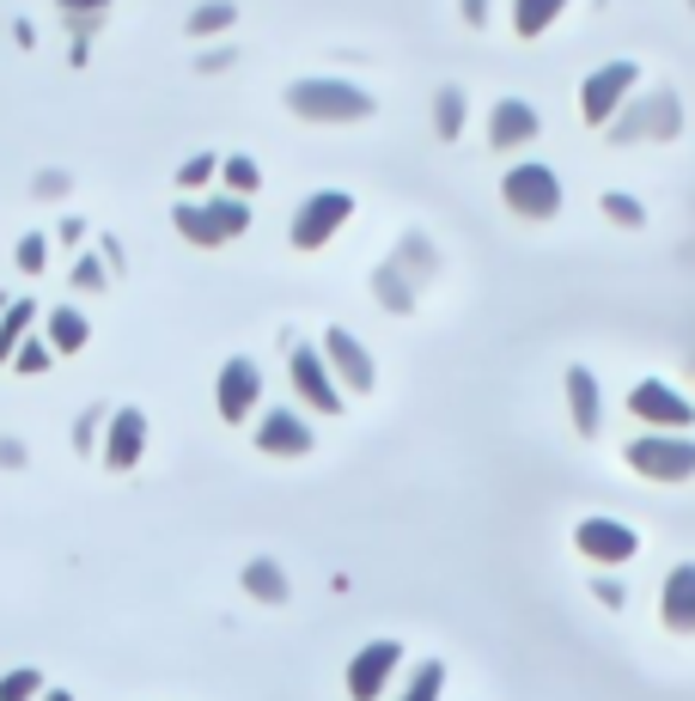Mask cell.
<instances>
[{"label": "cell", "mask_w": 695, "mask_h": 701, "mask_svg": "<svg viewBox=\"0 0 695 701\" xmlns=\"http://www.w3.org/2000/svg\"><path fill=\"white\" fill-rule=\"evenodd\" d=\"M397 665H403L397 640H372V647L360 653L355 665H348V695H355V701H379V695H384V683L397 677Z\"/></svg>", "instance_id": "6da1fadb"}, {"label": "cell", "mask_w": 695, "mask_h": 701, "mask_svg": "<svg viewBox=\"0 0 695 701\" xmlns=\"http://www.w3.org/2000/svg\"><path fill=\"white\" fill-rule=\"evenodd\" d=\"M629 463H634V470H647V477H659V482H677V477H689V470H695V446L641 439V446L629 451Z\"/></svg>", "instance_id": "7a4b0ae2"}, {"label": "cell", "mask_w": 695, "mask_h": 701, "mask_svg": "<svg viewBox=\"0 0 695 701\" xmlns=\"http://www.w3.org/2000/svg\"><path fill=\"white\" fill-rule=\"evenodd\" d=\"M579 549H586L591 561H629L634 537L622 525H610V518H591V525H579Z\"/></svg>", "instance_id": "3957f363"}, {"label": "cell", "mask_w": 695, "mask_h": 701, "mask_svg": "<svg viewBox=\"0 0 695 701\" xmlns=\"http://www.w3.org/2000/svg\"><path fill=\"white\" fill-rule=\"evenodd\" d=\"M665 622L677 635H695V568H677L665 580Z\"/></svg>", "instance_id": "277c9868"}, {"label": "cell", "mask_w": 695, "mask_h": 701, "mask_svg": "<svg viewBox=\"0 0 695 701\" xmlns=\"http://www.w3.org/2000/svg\"><path fill=\"white\" fill-rule=\"evenodd\" d=\"M305 439H312V434H305L293 415H269V427H263V446L269 451H305Z\"/></svg>", "instance_id": "5b68a950"}, {"label": "cell", "mask_w": 695, "mask_h": 701, "mask_svg": "<svg viewBox=\"0 0 695 701\" xmlns=\"http://www.w3.org/2000/svg\"><path fill=\"white\" fill-rule=\"evenodd\" d=\"M134 451H141V415H117V439H110V463H134Z\"/></svg>", "instance_id": "8992f818"}, {"label": "cell", "mask_w": 695, "mask_h": 701, "mask_svg": "<svg viewBox=\"0 0 695 701\" xmlns=\"http://www.w3.org/2000/svg\"><path fill=\"white\" fill-rule=\"evenodd\" d=\"M634 415H647V421H683V403L665 397V391H634Z\"/></svg>", "instance_id": "52a82bcc"}, {"label": "cell", "mask_w": 695, "mask_h": 701, "mask_svg": "<svg viewBox=\"0 0 695 701\" xmlns=\"http://www.w3.org/2000/svg\"><path fill=\"white\" fill-rule=\"evenodd\" d=\"M439 683H446V671H439V665H421L415 677H409V689L397 701H439Z\"/></svg>", "instance_id": "ba28073f"}, {"label": "cell", "mask_w": 695, "mask_h": 701, "mask_svg": "<svg viewBox=\"0 0 695 701\" xmlns=\"http://www.w3.org/2000/svg\"><path fill=\"white\" fill-rule=\"evenodd\" d=\"M257 397V379H250V366H232V379H226V415H245V403Z\"/></svg>", "instance_id": "9c48e42d"}, {"label": "cell", "mask_w": 695, "mask_h": 701, "mask_svg": "<svg viewBox=\"0 0 695 701\" xmlns=\"http://www.w3.org/2000/svg\"><path fill=\"white\" fill-rule=\"evenodd\" d=\"M43 695V677L37 671H13L7 683H0V701H37Z\"/></svg>", "instance_id": "30bf717a"}, {"label": "cell", "mask_w": 695, "mask_h": 701, "mask_svg": "<svg viewBox=\"0 0 695 701\" xmlns=\"http://www.w3.org/2000/svg\"><path fill=\"white\" fill-rule=\"evenodd\" d=\"M245 585H250L257 598H287V585H281V573L269 568V561H257V568L245 573Z\"/></svg>", "instance_id": "8fae6325"}, {"label": "cell", "mask_w": 695, "mask_h": 701, "mask_svg": "<svg viewBox=\"0 0 695 701\" xmlns=\"http://www.w3.org/2000/svg\"><path fill=\"white\" fill-rule=\"evenodd\" d=\"M43 701H74V695H67V689H55V695H43Z\"/></svg>", "instance_id": "7c38bea8"}]
</instances>
